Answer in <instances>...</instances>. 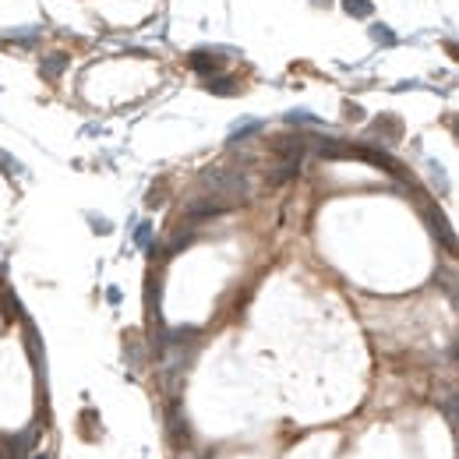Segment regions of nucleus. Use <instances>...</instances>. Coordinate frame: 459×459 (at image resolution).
I'll return each mask as SVG.
<instances>
[{
    "label": "nucleus",
    "mask_w": 459,
    "mask_h": 459,
    "mask_svg": "<svg viewBox=\"0 0 459 459\" xmlns=\"http://www.w3.org/2000/svg\"><path fill=\"white\" fill-rule=\"evenodd\" d=\"M343 11H347L350 18H371L375 4H371V0H343Z\"/></svg>",
    "instance_id": "nucleus-9"
},
{
    "label": "nucleus",
    "mask_w": 459,
    "mask_h": 459,
    "mask_svg": "<svg viewBox=\"0 0 459 459\" xmlns=\"http://www.w3.org/2000/svg\"><path fill=\"white\" fill-rule=\"evenodd\" d=\"M170 438H174L177 445H188V442H191V428H188V421H184V414H181L177 399H174V407H170Z\"/></svg>",
    "instance_id": "nucleus-5"
},
{
    "label": "nucleus",
    "mask_w": 459,
    "mask_h": 459,
    "mask_svg": "<svg viewBox=\"0 0 459 459\" xmlns=\"http://www.w3.org/2000/svg\"><path fill=\"white\" fill-rule=\"evenodd\" d=\"M64 68H68V57H64V53H50L46 61H43V75H46V78L64 75Z\"/></svg>",
    "instance_id": "nucleus-10"
},
{
    "label": "nucleus",
    "mask_w": 459,
    "mask_h": 459,
    "mask_svg": "<svg viewBox=\"0 0 459 459\" xmlns=\"http://www.w3.org/2000/svg\"><path fill=\"white\" fill-rule=\"evenodd\" d=\"M371 39H375V43H385V46H396V32L385 29V25H371Z\"/></svg>",
    "instance_id": "nucleus-15"
},
{
    "label": "nucleus",
    "mask_w": 459,
    "mask_h": 459,
    "mask_svg": "<svg viewBox=\"0 0 459 459\" xmlns=\"http://www.w3.org/2000/svg\"><path fill=\"white\" fill-rule=\"evenodd\" d=\"M202 184L209 188V195L226 198L234 209L244 205V198H248V191H251L248 177L241 174V170H234V166H212V170H205V174H202Z\"/></svg>",
    "instance_id": "nucleus-1"
},
{
    "label": "nucleus",
    "mask_w": 459,
    "mask_h": 459,
    "mask_svg": "<svg viewBox=\"0 0 459 459\" xmlns=\"http://www.w3.org/2000/svg\"><path fill=\"white\" fill-rule=\"evenodd\" d=\"M234 205H230L226 198H219V195H205V198H195L188 209H184V216H188V223H205V219H216V216H223V212H230Z\"/></svg>",
    "instance_id": "nucleus-2"
},
{
    "label": "nucleus",
    "mask_w": 459,
    "mask_h": 459,
    "mask_svg": "<svg viewBox=\"0 0 459 459\" xmlns=\"http://www.w3.org/2000/svg\"><path fill=\"white\" fill-rule=\"evenodd\" d=\"M399 128H403V124H399L396 117H378V121L371 124V131H375V138H389V142H396L399 135H403V131H399Z\"/></svg>",
    "instance_id": "nucleus-6"
},
{
    "label": "nucleus",
    "mask_w": 459,
    "mask_h": 459,
    "mask_svg": "<svg viewBox=\"0 0 459 459\" xmlns=\"http://www.w3.org/2000/svg\"><path fill=\"white\" fill-rule=\"evenodd\" d=\"M92 230H96V234H110V223L106 219H92Z\"/></svg>",
    "instance_id": "nucleus-17"
},
{
    "label": "nucleus",
    "mask_w": 459,
    "mask_h": 459,
    "mask_svg": "<svg viewBox=\"0 0 459 459\" xmlns=\"http://www.w3.org/2000/svg\"><path fill=\"white\" fill-rule=\"evenodd\" d=\"M149 237H152V226L142 223V226H138V234H135V244H138V248H149Z\"/></svg>",
    "instance_id": "nucleus-16"
},
{
    "label": "nucleus",
    "mask_w": 459,
    "mask_h": 459,
    "mask_svg": "<svg viewBox=\"0 0 459 459\" xmlns=\"http://www.w3.org/2000/svg\"><path fill=\"white\" fill-rule=\"evenodd\" d=\"M272 152L283 163H301L311 152V135H283V138L272 142Z\"/></svg>",
    "instance_id": "nucleus-3"
},
{
    "label": "nucleus",
    "mask_w": 459,
    "mask_h": 459,
    "mask_svg": "<svg viewBox=\"0 0 459 459\" xmlns=\"http://www.w3.org/2000/svg\"><path fill=\"white\" fill-rule=\"evenodd\" d=\"M286 124H318V117L308 113V110H290L286 113Z\"/></svg>",
    "instance_id": "nucleus-14"
},
{
    "label": "nucleus",
    "mask_w": 459,
    "mask_h": 459,
    "mask_svg": "<svg viewBox=\"0 0 459 459\" xmlns=\"http://www.w3.org/2000/svg\"><path fill=\"white\" fill-rule=\"evenodd\" d=\"M311 4H322V8H329V4H332V0H311Z\"/></svg>",
    "instance_id": "nucleus-19"
},
{
    "label": "nucleus",
    "mask_w": 459,
    "mask_h": 459,
    "mask_svg": "<svg viewBox=\"0 0 459 459\" xmlns=\"http://www.w3.org/2000/svg\"><path fill=\"white\" fill-rule=\"evenodd\" d=\"M188 64L198 71V75H216V68H219V61L212 53H202V50H195L191 57H188Z\"/></svg>",
    "instance_id": "nucleus-7"
},
{
    "label": "nucleus",
    "mask_w": 459,
    "mask_h": 459,
    "mask_svg": "<svg viewBox=\"0 0 459 459\" xmlns=\"http://www.w3.org/2000/svg\"><path fill=\"white\" fill-rule=\"evenodd\" d=\"M195 244V234H191V230H188V234H177L174 241H170V248H166V258H174V255H181L184 248H191Z\"/></svg>",
    "instance_id": "nucleus-13"
},
{
    "label": "nucleus",
    "mask_w": 459,
    "mask_h": 459,
    "mask_svg": "<svg viewBox=\"0 0 459 459\" xmlns=\"http://www.w3.org/2000/svg\"><path fill=\"white\" fill-rule=\"evenodd\" d=\"M297 170H301V163H283L276 174H269V184H283V181H290V177H297Z\"/></svg>",
    "instance_id": "nucleus-12"
},
{
    "label": "nucleus",
    "mask_w": 459,
    "mask_h": 459,
    "mask_svg": "<svg viewBox=\"0 0 459 459\" xmlns=\"http://www.w3.org/2000/svg\"><path fill=\"white\" fill-rule=\"evenodd\" d=\"M255 131H262V121H255V117L237 121V124H234V131H230V145H237L241 138H248V135H255Z\"/></svg>",
    "instance_id": "nucleus-8"
},
{
    "label": "nucleus",
    "mask_w": 459,
    "mask_h": 459,
    "mask_svg": "<svg viewBox=\"0 0 459 459\" xmlns=\"http://www.w3.org/2000/svg\"><path fill=\"white\" fill-rule=\"evenodd\" d=\"M0 166H4V174H15V166H11V156H8V152H0Z\"/></svg>",
    "instance_id": "nucleus-18"
},
{
    "label": "nucleus",
    "mask_w": 459,
    "mask_h": 459,
    "mask_svg": "<svg viewBox=\"0 0 459 459\" xmlns=\"http://www.w3.org/2000/svg\"><path fill=\"white\" fill-rule=\"evenodd\" d=\"M36 442H39V424H32V428H25L18 438H11V456H15V459H29V456L36 452Z\"/></svg>",
    "instance_id": "nucleus-4"
},
{
    "label": "nucleus",
    "mask_w": 459,
    "mask_h": 459,
    "mask_svg": "<svg viewBox=\"0 0 459 459\" xmlns=\"http://www.w3.org/2000/svg\"><path fill=\"white\" fill-rule=\"evenodd\" d=\"M205 89L216 92V96H234V92H237V82H234V78H219V75H216V78L205 82Z\"/></svg>",
    "instance_id": "nucleus-11"
}]
</instances>
